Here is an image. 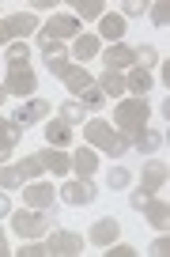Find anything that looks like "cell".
<instances>
[{
	"instance_id": "17",
	"label": "cell",
	"mask_w": 170,
	"mask_h": 257,
	"mask_svg": "<svg viewBox=\"0 0 170 257\" xmlns=\"http://www.w3.org/2000/svg\"><path fill=\"white\" fill-rule=\"evenodd\" d=\"M98 38H113V46L125 38V19L117 16V12H102V19H98Z\"/></svg>"
},
{
	"instance_id": "23",
	"label": "cell",
	"mask_w": 170,
	"mask_h": 257,
	"mask_svg": "<svg viewBox=\"0 0 170 257\" xmlns=\"http://www.w3.org/2000/svg\"><path fill=\"white\" fill-rule=\"evenodd\" d=\"M125 91H132V95H147L151 91V72H144V68H129L125 72Z\"/></svg>"
},
{
	"instance_id": "3",
	"label": "cell",
	"mask_w": 170,
	"mask_h": 257,
	"mask_svg": "<svg viewBox=\"0 0 170 257\" xmlns=\"http://www.w3.org/2000/svg\"><path fill=\"white\" fill-rule=\"evenodd\" d=\"M65 38H80V19L76 16H53L38 27V46H65Z\"/></svg>"
},
{
	"instance_id": "21",
	"label": "cell",
	"mask_w": 170,
	"mask_h": 257,
	"mask_svg": "<svg viewBox=\"0 0 170 257\" xmlns=\"http://www.w3.org/2000/svg\"><path fill=\"white\" fill-rule=\"evenodd\" d=\"M46 140H49V148H68L72 144V125H65L61 117L49 121L46 125Z\"/></svg>"
},
{
	"instance_id": "14",
	"label": "cell",
	"mask_w": 170,
	"mask_h": 257,
	"mask_svg": "<svg viewBox=\"0 0 170 257\" xmlns=\"http://www.w3.org/2000/svg\"><path fill=\"white\" fill-rule=\"evenodd\" d=\"M19 137H23L19 121H12V117H0V163H4V159H12V152H16Z\"/></svg>"
},
{
	"instance_id": "41",
	"label": "cell",
	"mask_w": 170,
	"mask_h": 257,
	"mask_svg": "<svg viewBox=\"0 0 170 257\" xmlns=\"http://www.w3.org/2000/svg\"><path fill=\"white\" fill-rule=\"evenodd\" d=\"M4 253H12V249H8V238H4V231H0V257H4Z\"/></svg>"
},
{
	"instance_id": "31",
	"label": "cell",
	"mask_w": 170,
	"mask_h": 257,
	"mask_svg": "<svg viewBox=\"0 0 170 257\" xmlns=\"http://www.w3.org/2000/svg\"><path fill=\"white\" fill-rule=\"evenodd\" d=\"M132 57H136V68H144V72L151 68V64H159V53H155L151 46H136V49H132Z\"/></svg>"
},
{
	"instance_id": "9",
	"label": "cell",
	"mask_w": 170,
	"mask_h": 257,
	"mask_svg": "<svg viewBox=\"0 0 170 257\" xmlns=\"http://www.w3.org/2000/svg\"><path fill=\"white\" fill-rule=\"evenodd\" d=\"M4 31H8V38H31V34H38V16L34 12H16V16L4 19Z\"/></svg>"
},
{
	"instance_id": "43",
	"label": "cell",
	"mask_w": 170,
	"mask_h": 257,
	"mask_svg": "<svg viewBox=\"0 0 170 257\" xmlns=\"http://www.w3.org/2000/svg\"><path fill=\"white\" fill-rule=\"evenodd\" d=\"M4 98H8V91H4V83H0V102H4Z\"/></svg>"
},
{
	"instance_id": "34",
	"label": "cell",
	"mask_w": 170,
	"mask_h": 257,
	"mask_svg": "<svg viewBox=\"0 0 170 257\" xmlns=\"http://www.w3.org/2000/svg\"><path fill=\"white\" fill-rule=\"evenodd\" d=\"M19 167H23L27 182H34V178H42V174H46V167H42V159H38V155H31V159H23V163H19Z\"/></svg>"
},
{
	"instance_id": "22",
	"label": "cell",
	"mask_w": 170,
	"mask_h": 257,
	"mask_svg": "<svg viewBox=\"0 0 170 257\" xmlns=\"http://www.w3.org/2000/svg\"><path fill=\"white\" fill-rule=\"evenodd\" d=\"M72 170H76L80 178H87V182H91V178H95V170H98L95 152H91V148H80V152L72 155Z\"/></svg>"
},
{
	"instance_id": "32",
	"label": "cell",
	"mask_w": 170,
	"mask_h": 257,
	"mask_svg": "<svg viewBox=\"0 0 170 257\" xmlns=\"http://www.w3.org/2000/svg\"><path fill=\"white\" fill-rule=\"evenodd\" d=\"M106 182H110V189H129V182H132V174L125 167H113L110 170V178H106Z\"/></svg>"
},
{
	"instance_id": "19",
	"label": "cell",
	"mask_w": 170,
	"mask_h": 257,
	"mask_svg": "<svg viewBox=\"0 0 170 257\" xmlns=\"http://www.w3.org/2000/svg\"><path fill=\"white\" fill-rule=\"evenodd\" d=\"M132 148H136L140 155H155V152L162 148V133H159V128H147V125H144L136 137H132Z\"/></svg>"
},
{
	"instance_id": "42",
	"label": "cell",
	"mask_w": 170,
	"mask_h": 257,
	"mask_svg": "<svg viewBox=\"0 0 170 257\" xmlns=\"http://www.w3.org/2000/svg\"><path fill=\"white\" fill-rule=\"evenodd\" d=\"M0 46H8V31H4V23H0Z\"/></svg>"
},
{
	"instance_id": "8",
	"label": "cell",
	"mask_w": 170,
	"mask_h": 257,
	"mask_svg": "<svg viewBox=\"0 0 170 257\" xmlns=\"http://www.w3.org/2000/svg\"><path fill=\"white\" fill-rule=\"evenodd\" d=\"M23 197H27V208H53L57 204V189L49 182H38V178L23 189Z\"/></svg>"
},
{
	"instance_id": "16",
	"label": "cell",
	"mask_w": 170,
	"mask_h": 257,
	"mask_svg": "<svg viewBox=\"0 0 170 257\" xmlns=\"http://www.w3.org/2000/svg\"><path fill=\"white\" fill-rule=\"evenodd\" d=\"M162 185H166V163H147L144 167V174H140V189L144 193H159Z\"/></svg>"
},
{
	"instance_id": "39",
	"label": "cell",
	"mask_w": 170,
	"mask_h": 257,
	"mask_svg": "<svg viewBox=\"0 0 170 257\" xmlns=\"http://www.w3.org/2000/svg\"><path fill=\"white\" fill-rule=\"evenodd\" d=\"M147 201H151V193H144V189H136V193H132V197H129V204H132V208H136V212L144 208Z\"/></svg>"
},
{
	"instance_id": "5",
	"label": "cell",
	"mask_w": 170,
	"mask_h": 257,
	"mask_svg": "<svg viewBox=\"0 0 170 257\" xmlns=\"http://www.w3.org/2000/svg\"><path fill=\"white\" fill-rule=\"evenodd\" d=\"M57 197L65 204H72V208H83V204H91L98 197L95 182H87V178H76V182H65L61 189H57Z\"/></svg>"
},
{
	"instance_id": "35",
	"label": "cell",
	"mask_w": 170,
	"mask_h": 257,
	"mask_svg": "<svg viewBox=\"0 0 170 257\" xmlns=\"http://www.w3.org/2000/svg\"><path fill=\"white\" fill-rule=\"evenodd\" d=\"M106 257H136V249L125 246V242H110V246H106Z\"/></svg>"
},
{
	"instance_id": "10",
	"label": "cell",
	"mask_w": 170,
	"mask_h": 257,
	"mask_svg": "<svg viewBox=\"0 0 170 257\" xmlns=\"http://www.w3.org/2000/svg\"><path fill=\"white\" fill-rule=\"evenodd\" d=\"M102 64L110 68V72H121V68H136V57H132V46H125V42L110 46V49L102 53Z\"/></svg>"
},
{
	"instance_id": "27",
	"label": "cell",
	"mask_w": 170,
	"mask_h": 257,
	"mask_svg": "<svg viewBox=\"0 0 170 257\" xmlns=\"http://www.w3.org/2000/svg\"><path fill=\"white\" fill-rule=\"evenodd\" d=\"M80 106H83V113H87V110H102V106H106V95L91 83L87 91H80Z\"/></svg>"
},
{
	"instance_id": "25",
	"label": "cell",
	"mask_w": 170,
	"mask_h": 257,
	"mask_svg": "<svg viewBox=\"0 0 170 257\" xmlns=\"http://www.w3.org/2000/svg\"><path fill=\"white\" fill-rule=\"evenodd\" d=\"M27 182V174H23V167H8V163H0V189H19V185Z\"/></svg>"
},
{
	"instance_id": "7",
	"label": "cell",
	"mask_w": 170,
	"mask_h": 257,
	"mask_svg": "<svg viewBox=\"0 0 170 257\" xmlns=\"http://www.w3.org/2000/svg\"><path fill=\"white\" fill-rule=\"evenodd\" d=\"M46 253H53V257H76V253H83V234H76V231H53V234H49V242H46Z\"/></svg>"
},
{
	"instance_id": "15",
	"label": "cell",
	"mask_w": 170,
	"mask_h": 257,
	"mask_svg": "<svg viewBox=\"0 0 170 257\" xmlns=\"http://www.w3.org/2000/svg\"><path fill=\"white\" fill-rule=\"evenodd\" d=\"M46 117H49V102H46V98H31V102H23L16 110L12 121H19V125H34V121H46Z\"/></svg>"
},
{
	"instance_id": "36",
	"label": "cell",
	"mask_w": 170,
	"mask_h": 257,
	"mask_svg": "<svg viewBox=\"0 0 170 257\" xmlns=\"http://www.w3.org/2000/svg\"><path fill=\"white\" fill-rule=\"evenodd\" d=\"M16 253H23V257H46V242L27 238V246H23V249H16Z\"/></svg>"
},
{
	"instance_id": "2",
	"label": "cell",
	"mask_w": 170,
	"mask_h": 257,
	"mask_svg": "<svg viewBox=\"0 0 170 257\" xmlns=\"http://www.w3.org/2000/svg\"><path fill=\"white\" fill-rule=\"evenodd\" d=\"M87 148H102L106 155L121 159V155L132 148V140H129V137H121V133H117L113 125H106V121H98V117H95V121L87 125Z\"/></svg>"
},
{
	"instance_id": "12",
	"label": "cell",
	"mask_w": 170,
	"mask_h": 257,
	"mask_svg": "<svg viewBox=\"0 0 170 257\" xmlns=\"http://www.w3.org/2000/svg\"><path fill=\"white\" fill-rule=\"evenodd\" d=\"M34 155L42 159L46 170H53V174H61V178L72 170V155H65V148H42V152H34Z\"/></svg>"
},
{
	"instance_id": "11",
	"label": "cell",
	"mask_w": 170,
	"mask_h": 257,
	"mask_svg": "<svg viewBox=\"0 0 170 257\" xmlns=\"http://www.w3.org/2000/svg\"><path fill=\"white\" fill-rule=\"evenodd\" d=\"M42 57H46V68L57 76V80H65L72 72V64H68V49L65 46H42Z\"/></svg>"
},
{
	"instance_id": "20",
	"label": "cell",
	"mask_w": 170,
	"mask_h": 257,
	"mask_svg": "<svg viewBox=\"0 0 170 257\" xmlns=\"http://www.w3.org/2000/svg\"><path fill=\"white\" fill-rule=\"evenodd\" d=\"M95 87L102 91L106 98H121V91H125V76H121V72H110V68H102V76H98Z\"/></svg>"
},
{
	"instance_id": "29",
	"label": "cell",
	"mask_w": 170,
	"mask_h": 257,
	"mask_svg": "<svg viewBox=\"0 0 170 257\" xmlns=\"http://www.w3.org/2000/svg\"><path fill=\"white\" fill-rule=\"evenodd\" d=\"M27 57H31V46H27V42H8V68L27 64Z\"/></svg>"
},
{
	"instance_id": "40",
	"label": "cell",
	"mask_w": 170,
	"mask_h": 257,
	"mask_svg": "<svg viewBox=\"0 0 170 257\" xmlns=\"http://www.w3.org/2000/svg\"><path fill=\"white\" fill-rule=\"evenodd\" d=\"M8 216H12V201L0 193V219H8Z\"/></svg>"
},
{
	"instance_id": "6",
	"label": "cell",
	"mask_w": 170,
	"mask_h": 257,
	"mask_svg": "<svg viewBox=\"0 0 170 257\" xmlns=\"http://www.w3.org/2000/svg\"><path fill=\"white\" fill-rule=\"evenodd\" d=\"M4 91H8V95H34V91H38V76L31 72V64H16V68H8V76H4Z\"/></svg>"
},
{
	"instance_id": "18",
	"label": "cell",
	"mask_w": 170,
	"mask_h": 257,
	"mask_svg": "<svg viewBox=\"0 0 170 257\" xmlns=\"http://www.w3.org/2000/svg\"><path fill=\"white\" fill-rule=\"evenodd\" d=\"M140 212H144V219L155 227V231H166V227H170V208H166V201H155V197H151Z\"/></svg>"
},
{
	"instance_id": "30",
	"label": "cell",
	"mask_w": 170,
	"mask_h": 257,
	"mask_svg": "<svg viewBox=\"0 0 170 257\" xmlns=\"http://www.w3.org/2000/svg\"><path fill=\"white\" fill-rule=\"evenodd\" d=\"M61 121H65V125H83V106L80 102H76V98H72V102H65V106H61Z\"/></svg>"
},
{
	"instance_id": "37",
	"label": "cell",
	"mask_w": 170,
	"mask_h": 257,
	"mask_svg": "<svg viewBox=\"0 0 170 257\" xmlns=\"http://www.w3.org/2000/svg\"><path fill=\"white\" fill-rule=\"evenodd\" d=\"M121 19H136V16H144L147 12V4H140V0H129V4H121Z\"/></svg>"
},
{
	"instance_id": "1",
	"label": "cell",
	"mask_w": 170,
	"mask_h": 257,
	"mask_svg": "<svg viewBox=\"0 0 170 257\" xmlns=\"http://www.w3.org/2000/svg\"><path fill=\"white\" fill-rule=\"evenodd\" d=\"M147 117H151V106H147L144 98H121L117 110H113V125H117V133L129 137V140L147 125Z\"/></svg>"
},
{
	"instance_id": "28",
	"label": "cell",
	"mask_w": 170,
	"mask_h": 257,
	"mask_svg": "<svg viewBox=\"0 0 170 257\" xmlns=\"http://www.w3.org/2000/svg\"><path fill=\"white\" fill-rule=\"evenodd\" d=\"M72 8H76V12H80V16H83V19H102V12H106V4H102V0H76Z\"/></svg>"
},
{
	"instance_id": "38",
	"label": "cell",
	"mask_w": 170,
	"mask_h": 257,
	"mask_svg": "<svg viewBox=\"0 0 170 257\" xmlns=\"http://www.w3.org/2000/svg\"><path fill=\"white\" fill-rule=\"evenodd\" d=\"M151 253H155V257H166V253H170V238H166V234H159V238H155Z\"/></svg>"
},
{
	"instance_id": "33",
	"label": "cell",
	"mask_w": 170,
	"mask_h": 257,
	"mask_svg": "<svg viewBox=\"0 0 170 257\" xmlns=\"http://www.w3.org/2000/svg\"><path fill=\"white\" fill-rule=\"evenodd\" d=\"M147 8H151L155 27H166L170 23V4H166V0H155V4H147Z\"/></svg>"
},
{
	"instance_id": "13",
	"label": "cell",
	"mask_w": 170,
	"mask_h": 257,
	"mask_svg": "<svg viewBox=\"0 0 170 257\" xmlns=\"http://www.w3.org/2000/svg\"><path fill=\"white\" fill-rule=\"evenodd\" d=\"M121 238V223H117V219L113 216H106V219H98L95 227H91V246H110V242H117Z\"/></svg>"
},
{
	"instance_id": "4",
	"label": "cell",
	"mask_w": 170,
	"mask_h": 257,
	"mask_svg": "<svg viewBox=\"0 0 170 257\" xmlns=\"http://www.w3.org/2000/svg\"><path fill=\"white\" fill-rule=\"evenodd\" d=\"M49 219H53V208L12 212V227H16V234H23V238H38V234H46L49 231Z\"/></svg>"
},
{
	"instance_id": "24",
	"label": "cell",
	"mask_w": 170,
	"mask_h": 257,
	"mask_svg": "<svg viewBox=\"0 0 170 257\" xmlns=\"http://www.w3.org/2000/svg\"><path fill=\"white\" fill-rule=\"evenodd\" d=\"M98 49H102V46H98V34H80V38L72 42V57H76V61H91Z\"/></svg>"
},
{
	"instance_id": "26",
	"label": "cell",
	"mask_w": 170,
	"mask_h": 257,
	"mask_svg": "<svg viewBox=\"0 0 170 257\" xmlns=\"http://www.w3.org/2000/svg\"><path fill=\"white\" fill-rule=\"evenodd\" d=\"M65 83H68V91H72V95H80V91H87V87H91V72H87V68H76V64H72V72L65 76Z\"/></svg>"
}]
</instances>
